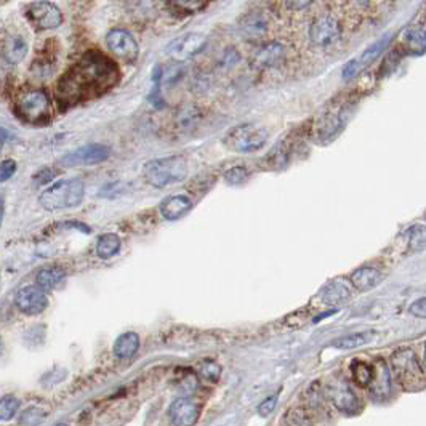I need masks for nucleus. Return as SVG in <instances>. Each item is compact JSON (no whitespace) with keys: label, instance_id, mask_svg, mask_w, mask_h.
<instances>
[{"label":"nucleus","instance_id":"1","mask_svg":"<svg viewBox=\"0 0 426 426\" xmlns=\"http://www.w3.org/2000/svg\"><path fill=\"white\" fill-rule=\"evenodd\" d=\"M117 80V69L106 56L89 53L66 74L58 84V98L64 106L98 96L109 90Z\"/></svg>","mask_w":426,"mask_h":426},{"label":"nucleus","instance_id":"27","mask_svg":"<svg viewBox=\"0 0 426 426\" xmlns=\"http://www.w3.org/2000/svg\"><path fill=\"white\" fill-rule=\"evenodd\" d=\"M405 48L410 55H423L426 51V29H410L405 35Z\"/></svg>","mask_w":426,"mask_h":426},{"label":"nucleus","instance_id":"22","mask_svg":"<svg viewBox=\"0 0 426 426\" xmlns=\"http://www.w3.org/2000/svg\"><path fill=\"white\" fill-rule=\"evenodd\" d=\"M138 348H140V337L135 332H127L117 338L114 346H112V351L119 359H130L132 356H135Z\"/></svg>","mask_w":426,"mask_h":426},{"label":"nucleus","instance_id":"39","mask_svg":"<svg viewBox=\"0 0 426 426\" xmlns=\"http://www.w3.org/2000/svg\"><path fill=\"white\" fill-rule=\"evenodd\" d=\"M10 138V135H8V132L7 130H3V128H0V141H3V140H8Z\"/></svg>","mask_w":426,"mask_h":426},{"label":"nucleus","instance_id":"37","mask_svg":"<svg viewBox=\"0 0 426 426\" xmlns=\"http://www.w3.org/2000/svg\"><path fill=\"white\" fill-rule=\"evenodd\" d=\"M410 314L415 317H420V319H426V296L425 299H420L417 301H414L409 308Z\"/></svg>","mask_w":426,"mask_h":426},{"label":"nucleus","instance_id":"7","mask_svg":"<svg viewBox=\"0 0 426 426\" xmlns=\"http://www.w3.org/2000/svg\"><path fill=\"white\" fill-rule=\"evenodd\" d=\"M28 17L35 28L40 30H50L60 28L63 23V13L55 3L48 0H39L29 5Z\"/></svg>","mask_w":426,"mask_h":426},{"label":"nucleus","instance_id":"41","mask_svg":"<svg viewBox=\"0 0 426 426\" xmlns=\"http://www.w3.org/2000/svg\"><path fill=\"white\" fill-rule=\"evenodd\" d=\"M2 356H3V341L0 340V357H2Z\"/></svg>","mask_w":426,"mask_h":426},{"label":"nucleus","instance_id":"42","mask_svg":"<svg viewBox=\"0 0 426 426\" xmlns=\"http://www.w3.org/2000/svg\"><path fill=\"white\" fill-rule=\"evenodd\" d=\"M423 364H425V367H426V345H425V362Z\"/></svg>","mask_w":426,"mask_h":426},{"label":"nucleus","instance_id":"38","mask_svg":"<svg viewBox=\"0 0 426 426\" xmlns=\"http://www.w3.org/2000/svg\"><path fill=\"white\" fill-rule=\"evenodd\" d=\"M311 2H312V0H287V3H289L294 10L306 8Z\"/></svg>","mask_w":426,"mask_h":426},{"label":"nucleus","instance_id":"6","mask_svg":"<svg viewBox=\"0 0 426 426\" xmlns=\"http://www.w3.org/2000/svg\"><path fill=\"white\" fill-rule=\"evenodd\" d=\"M18 112L24 121L37 122L48 121L50 117V100L45 91L42 90H33L21 96L18 103Z\"/></svg>","mask_w":426,"mask_h":426},{"label":"nucleus","instance_id":"35","mask_svg":"<svg viewBox=\"0 0 426 426\" xmlns=\"http://www.w3.org/2000/svg\"><path fill=\"white\" fill-rule=\"evenodd\" d=\"M15 172H17V162L12 159L0 162V181H7L15 175Z\"/></svg>","mask_w":426,"mask_h":426},{"label":"nucleus","instance_id":"26","mask_svg":"<svg viewBox=\"0 0 426 426\" xmlns=\"http://www.w3.org/2000/svg\"><path fill=\"white\" fill-rule=\"evenodd\" d=\"M373 332H357V333H351V335L341 337L338 338V340L333 343V346L337 348V350H354V348H361L364 345H367L369 341L372 340Z\"/></svg>","mask_w":426,"mask_h":426},{"label":"nucleus","instance_id":"25","mask_svg":"<svg viewBox=\"0 0 426 426\" xmlns=\"http://www.w3.org/2000/svg\"><path fill=\"white\" fill-rule=\"evenodd\" d=\"M121 249V239L119 236L114 233H106L103 234L101 238L96 242V255L100 256L101 260H107L111 256H114L117 251Z\"/></svg>","mask_w":426,"mask_h":426},{"label":"nucleus","instance_id":"21","mask_svg":"<svg viewBox=\"0 0 426 426\" xmlns=\"http://www.w3.org/2000/svg\"><path fill=\"white\" fill-rule=\"evenodd\" d=\"M389 387H391V380H389V371L388 366L383 361H378L373 366V378L372 383L369 384L372 394L378 399L388 396Z\"/></svg>","mask_w":426,"mask_h":426},{"label":"nucleus","instance_id":"5","mask_svg":"<svg viewBox=\"0 0 426 426\" xmlns=\"http://www.w3.org/2000/svg\"><path fill=\"white\" fill-rule=\"evenodd\" d=\"M224 145L236 152H255L268 141V132L255 124H244L233 128L224 136Z\"/></svg>","mask_w":426,"mask_h":426},{"label":"nucleus","instance_id":"16","mask_svg":"<svg viewBox=\"0 0 426 426\" xmlns=\"http://www.w3.org/2000/svg\"><path fill=\"white\" fill-rule=\"evenodd\" d=\"M321 300L324 305L337 308L351 300V290L343 281H333L321 292Z\"/></svg>","mask_w":426,"mask_h":426},{"label":"nucleus","instance_id":"12","mask_svg":"<svg viewBox=\"0 0 426 426\" xmlns=\"http://www.w3.org/2000/svg\"><path fill=\"white\" fill-rule=\"evenodd\" d=\"M389 42H391V35H383L382 39L377 40L375 44L371 45V47L364 51L361 56L351 60L350 63L345 66V69H343V79H353V77H356L359 73H362L364 69L369 68V66L388 48Z\"/></svg>","mask_w":426,"mask_h":426},{"label":"nucleus","instance_id":"17","mask_svg":"<svg viewBox=\"0 0 426 426\" xmlns=\"http://www.w3.org/2000/svg\"><path fill=\"white\" fill-rule=\"evenodd\" d=\"M191 199L179 194V196H172L166 199V201L161 204V215L166 220H168V222H175V220L184 217V215L191 210Z\"/></svg>","mask_w":426,"mask_h":426},{"label":"nucleus","instance_id":"32","mask_svg":"<svg viewBox=\"0 0 426 426\" xmlns=\"http://www.w3.org/2000/svg\"><path fill=\"white\" fill-rule=\"evenodd\" d=\"M45 415H47V412H45V410H42L40 407H29L23 412V417H21V420H19V423H21V425H37L45 418Z\"/></svg>","mask_w":426,"mask_h":426},{"label":"nucleus","instance_id":"9","mask_svg":"<svg viewBox=\"0 0 426 426\" xmlns=\"http://www.w3.org/2000/svg\"><path fill=\"white\" fill-rule=\"evenodd\" d=\"M207 44V37L201 33H188L173 40V42L167 47V55L172 60L178 61H186L197 53H201L202 48Z\"/></svg>","mask_w":426,"mask_h":426},{"label":"nucleus","instance_id":"24","mask_svg":"<svg viewBox=\"0 0 426 426\" xmlns=\"http://www.w3.org/2000/svg\"><path fill=\"white\" fill-rule=\"evenodd\" d=\"M64 279V271L58 268V266H50V268H44L37 273L35 282L42 290H53L61 281Z\"/></svg>","mask_w":426,"mask_h":426},{"label":"nucleus","instance_id":"30","mask_svg":"<svg viewBox=\"0 0 426 426\" xmlns=\"http://www.w3.org/2000/svg\"><path fill=\"white\" fill-rule=\"evenodd\" d=\"M168 2H170V5L177 12L193 15L207 7L210 0H168Z\"/></svg>","mask_w":426,"mask_h":426},{"label":"nucleus","instance_id":"2","mask_svg":"<svg viewBox=\"0 0 426 426\" xmlns=\"http://www.w3.org/2000/svg\"><path fill=\"white\" fill-rule=\"evenodd\" d=\"M143 175H145L148 184L162 189L183 181L188 175V163L179 156L156 159V161L146 163L143 168Z\"/></svg>","mask_w":426,"mask_h":426},{"label":"nucleus","instance_id":"29","mask_svg":"<svg viewBox=\"0 0 426 426\" xmlns=\"http://www.w3.org/2000/svg\"><path fill=\"white\" fill-rule=\"evenodd\" d=\"M409 249L412 251H422L426 249V226L415 224L407 231Z\"/></svg>","mask_w":426,"mask_h":426},{"label":"nucleus","instance_id":"8","mask_svg":"<svg viewBox=\"0 0 426 426\" xmlns=\"http://www.w3.org/2000/svg\"><path fill=\"white\" fill-rule=\"evenodd\" d=\"M106 45L111 53H114L117 58L128 61V63L135 61L140 55L136 39L127 29H112L106 35Z\"/></svg>","mask_w":426,"mask_h":426},{"label":"nucleus","instance_id":"15","mask_svg":"<svg viewBox=\"0 0 426 426\" xmlns=\"http://www.w3.org/2000/svg\"><path fill=\"white\" fill-rule=\"evenodd\" d=\"M168 417L173 425L189 426L194 425L199 418V405L188 398H178L168 409Z\"/></svg>","mask_w":426,"mask_h":426},{"label":"nucleus","instance_id":"31","mask_svg":"<svg viewBox=\"0 0 426 426\" xmlns=\"http://www.w3.org/2000/svg\"><path fill=\"white\" fill-rule=\"evenodd\" d=\"M19 410V401L12 394L0 399V420H12Z\"/></svg>","mask_w":426,"mask_h":426},{"label":"nucleus","instance_id":"10","mask_svg":"<svg viewBox=\"0 0 426 426\" xmlns=\"http://www.w3.org/2000/svg\"><path fill=\"white\" fill-rule=\"evenodd\" d=\"M111 156V150L105 145H89L82 146L79 150L66 154L60 163L64 167H80V166H95V163L105 162Z\"/></svg>","mask_w":426,"mask_h":426},{"label":"nucleus","instance_id":"23","mask_svg":"<svg viewBox=\"0 0 426 426\" xmlns=\"http://www.w3.org/2000/svg\"><path fill=\"white\" fill-rule=\"evenodd\" d=\"M28 55V42L21 37V35H15L10 37L3 47V56L8 63L18 64L26 58Z\"/></svg>","mask_w":426,"mask_h":426},{"label":"nucleus","instance_id":"18","mask_svg":"<svg viewBox=\"0 0 426 426\" xmlns=\"http://www.w3.org/2000/svg\"><path fill=\"white\" fill-rule=\"evenodd\" d=\"M266 29H268V23H266L265 17L256 12L245 15L239 23V33L242 34V37L249 39V40L263 37Z\"/></svg>","mask_w":426,"mask_h":426},{"label":"nucleus","instance_id":"33","mask_svg":"<svg viewBox=\"0 0 426 426\" xmlns=\"http://www.w3.org/2000/svg\"><path fill=\"white\" fill-rule=\"evenodd\" d=\"M201 375L208 380V382H218L220 375H222V367L218 366L217 362H212V361H205L202 362L201 366Z\"/></svg>","mask_w":426,"mask_h":426},{"label":"nucleus","instance_id":"13","mask_svg":"<svg viewBox=\"0 0 426 426\" xmlns=\"http://www.w3.org/2000/svg\"><path fill=\"white\" fill-rule=\"evenodd\" d=\"M47 296H45L44 290L39 285L23 287V289L18 290L17 296H15V305L18 306V310L29 316L44 312L45 308H47Z\"/></svg>","mask_w":426,"mask_h":426},{"label":"nucleus","instance_id":"11","mask_svg":"<svg viewBox=\"0 0 426 426\" xmlns=\"http://www.w3.org/2000/svg\"><path fill=\"white\" fill-rule=\"evenodd\" d=\"M327 396L332 401V404L343 414L353 415L359 410V401L356 394H354L351 387L345 380H332V382L327 384Z\"/></svg>","mask_w":426,"mask_h":426},{"label":"nucleus","instance_id":"40","mask_svg":"<svg viewBox=\"0 0 426 426\" xmlns=\"http://www.w3.org/2000/svg\"><path fill=\"white\" fill-rule=\"evenodd\" d=\"M2 217H3V199L0 197V223H2Z\"/></svg>","mask_w":426,"mask_h":426},{"label":"nucleus","instance_id":"14","mask_svg":"<svg viewBox=\"0 0 426 426\" xmlns=\"http://www.w3.org/2000/svg\"><path fill=\"white\" fill-rule=\"evenodd\" d=\"M310 37L316 45H330L340 37V26H338L337 19L332 17H321L312 23L310 29Z\"/></svg>","mask_w":426,"mask_h":426},{"label":"nucleus","instance_id":"4","mask_svg":"<svg viewBox=\"0 0 426 426\" xmlns=\"http://www.w3.org/2000/svg\"><path fill=\"white\" fill-rule=\"evenodd\" d=\"M391 369L398 383L407 391H418L426 384L425 373L412 350H398L391 356Z\"/></svg>","mask_w":426,"mask_h":426},{"label":"nucleus","instance_id":"28","mask_svg":"<svg viewBox=\"0 0 426 426\" xmlns=\"http://www.w3.org/2000/svg\"><path fill=\"white\" fill-rule=\"evenodd\" d=\"M351 375L354 378V382H356L359 387L369 388V384L372 383V378H373V366H371V364H367V362L354 361L351 364Z\"/></svg>","mask_w":426,"mask_h":426},{"label":"nucleus","instance_id":"19","mask_svg":"<svg viewBox=\"0 0 426 426\" xmlns=\"http://www.w3.org/2000/svg\"><path fill=\"white\" fill-rule=\"evenodd\" d=\"M284 56H285L284 47L277 42H271L263 45V47L256 51L254 61L258 68H274V66H277L282 60H284Z\"/></svg>","mask_w":426,"mask_h":426},{"label":"nucleus","instance_id":"36","mask_svg":"<svg viewBox=\"0 0 426 426\" xmlns=\"http://www.w3.org/2000/svg\"><path fill=\"white\" fill-rule=\"evenodd\" d=\"M277 399H279V396L274 394V396L265 399V401L260 404L258 414L261 415V417H268V415L273 414V410L276 409V405H277Z\"/></svg>","mask_w":426,"mask_h":426},{"label":"nucleus","instance_id":"3","mask_svg":"<svg viewBox=\"0 0 426 426\" xmlns=\"http://www.w3.org/2000/svg\"><path fill=\"white\" fill-rule=\"evenodd\" d=\"M84 194L85 188L80 179H63V181L55 183L53 186L45 189L40 194L39 202L48 212H56V210L77 207L84 201Z\"/></svg>","mask_w":426,"mask_h":426},{"label":"nucleus","instance_id":"34","mask_svg":"<svg viewBox=\"0 0 426 426\" xmlns=\"http://www.w3.org/2000/svg\"><path fill=\"white\" fill-rule=\"evenodd\" d=\"M247 178H249V173L244 167L231 168V170L226 172V175H224V179L229 184H242L244 181H247Z\"/></svg>","mask_w":426,"mask_h":426},{"label":"nucleus","instance_id":"20","mask_svg":"<svg viewBox=\"0 0 426 426\" xmlns=\"http://www.w3.org/2000/svg\"><path fill=\"white\" fill-rule=\"evenodd\" d=\"M350 281L354 289L361 292H369L375 289L377 285H380V282L383 281V274L375 268H369V266H366V268L354 271Z\"/></svg>","mask_w":426,"mask_h":426}]
</instances>
